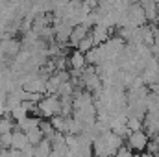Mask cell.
I'll return each mask as SVG.
<instances>
[{"mask_svg":"<svg viewBox=\"0 0 159 157\" xmlns=\"http://www.w3.org/2000/svg\"><path fill=\"white\" fill-rule=\"evenodd\" d=\"M143 9H144V15H146V20L148 24H157L159 22V7L156 2H141Z\"/></svg>","mask_w":159,"mask_h":157,"instance_id":"4","label":"cell"},{"mask_svg":"<svg viewBox=\"0 0 159 157\" xmlns=\"http://www.w3.org/2000/svg\"><path fill=\"white\" fill-rule=\"evenodd\" d=\"M26 146H30V141H28L26 133H22V131H13V142H11V150L22 152Z\"/></svg>","mask_w":159,"mask_h":157,"instance_id":"8","label":"cell"},{"mask_svg":"<svg viewBox=\"0 0 159 157\" xmlns=\"http://www.w3.org/2000/svg\"><path fill=\"white\" fill-rule=\"evenodd\" d=\"M50 155H52V142L44 139L35 146V157H50Z\"/></svg>","mask_w":159,"mask_h":157,"instance_id":"11","label":"cell"},{"mask_svg":"<svg viewBox=\"0 0 159 157\" xmlns=\"http://www.w3.org/2000/svg\"><path fill=\"white\" fill-rule=\"evenodd\" d=\"M89 34H91V32H89V28H87V26H83V24L76 26V28L72 30V35H70V41H69V46L76 50V48L80 46V43L85 39Z\"/></svg>","mask_w":159,"mask_h":157,"instance_id":"5","label":"cell"},{"mask_svg":"<svg viewBox=\"0 0 159 157\" xmlns=\"http://www.w3.org/2000/svg\"><path fill=\"white\" fill-rule=\"evenodd\" d=\"M39 128H41V131H43V135H44V139H46V141H50V142H52V141L56 139L57 131L54 129V126H52V122H50V120H41Z\"/></svg>","mask_w":159,"mask_h":157,"instance_id":"10","label":"cell"},{"mask_svg":"<svg viewBox=\"0 0 159 157\" xmlns=\"http://www.w3.org/2000/svg\"><path fill=\"white\" fill-rule=\"evenodd\" d=\"M26 92H34V94H43V96H46V81L43 78H37L32 79L30 83H26L24 87H22Z\"/></svg>","mask_w":159,"mask_h":157,"instance_id":"6","label":"cell"},{"mask_svg":"<svg viewBox=\"0 0 159 157\" xmlns=\"http://www.w3.org/2000/svg\"><path fill=\"white\" fill-rule=\"evenodd\" d=\"M139 157H154V155H150V154H146V152H144V154H141Z\"/></svg>","mask_w":159,"mask_h":157,"instance_id":"16","label":"cell"},{"mask_svg":"<svg viewBox=\"0 0 159 157\" xmlns=\"http://www.w3.org/2000/svg\"><path fill=\"white\" fill-rule=\"evenodd\" d=\"M11 142H13V133H4V135H0V144H2L4 150H6V148L11 150Z\"/></svg>","mask_w":159,"mask_h":157,"instance_id":"14","label":"cell"},{"mask_svg":"<svg viewBox=\"0 0 159 157\" xmlns=\"http://www.w3.org/2000/svg\"><path fill=\"white\" fill-rule=\"evenodd\" d=\"M37 105H39L41 117H44V118H54L57 115H61V98L57 94L44 96Z\"/></svg>","mask_w":159,"mask_h":157,"instance_id":"1","label":"cell"},{"mask_svg":"<svg viewBox=\"0 0 159 157\" xmlns=\"http://www.w3.org/2000/svg\"><path fill=\"white\" fill-rule=\"evenodd\" d=\"M94 48H96V44H94V41H93V37H91V34H89L85 39L80 43V46L76 48V50L81 52V54H89V52H91V50H94Z\"/></svg>","mask_w":159,"mask_h":157,"instance_id":"12","label":"cell"},{"mask_svg":"<svg viewBox=\"0 0 159 157\" xmlns=\"http://www.w3.org/2000/svg\"><path fill=\"white\" fill-rule=\"evenodd\" d=\"M69 63H70V70H83L87 67V59L85 54H81L78 50H74L72 54H69Z\"/></svg>","mask_w":159,"mask_h":157,"instance_id":"7","label":"cell"},{"mask_svg":"<svg viewBox=\"0 0 159 157\" xmlns=\"http://www.w3.org/2000/svg\"><path fill=\"white\" fill-rule=\"evenodd\" d=\"M50 122H52V126H54V129H56L57 133H61V135H67V133H69V118L67 117L57 115V117L50 118Z\"/></svg>","mask_w":159,"mask_h":157,"instance_id":"9","label":"cell"},{"mask_svg":"<svg viewBox=\"0 0 159 157\" xmlns=\"http://www.w3.org/2000/svg\"><path fill=\"white\" fill-rule=\"evenodd\" d=\"M154 157H159V152H157V154H156V155H154Z\"/></svg>","mask_w":159,"mask_h":157,"instance_id":"17","label":"cell"},{"mask_svg":"<svg viewBox=\"0 0 159 157\" xmlns=\"http://www.w3.org/2000/svg\"><path fill=\"white\" fill-rule=\"evenodd\" d=\"M26 137H28V141H30V144H32V146H37L41 141H44V135H43L41 128H37V129H32V131H28V133H26Z\"/></svg>","mask_w":159,"mask_h":157,"instance_id":"13","label":"cell"},{"mask_svg":"<svg viewBox=\"0 0 159 157\" xmlns=\"http://www.w3.org/2000/svg\"><path fill=\"white\" fill-rule=\"evenodd\" d=\"M115 157H139V155H135L128 146H122L119 152H117V155H115Z\"/></svg>","mask_w":159,"mask_h":157,"instance_id":"15","label":"cell"},{"mask_svg":"<svg viewBox=\"0 0 159 157\" xmlns=\"http://www.w3.org/2000/svg\"><path fill=\"white\" fill-rule=\"evenodd\" d=\"M91 37H93L96 46H102V44H106L107 41L111 39V30L104 28V26H94L91 30Z\"/></svg>","mask_w":159,"mask_h":157,"instance_id":"3","label":"cell"},{"mask_svg":"<svg viewBox=\"0 0 159 157\" xmlns=\"http://www.w3.org/2000/svg\"><path fill=\"white\" fill-rule=\"evenodd\" d=\"M148 144H150V137H148V133L144 129L143 131H131L129 137H128V148L131 152L139 154V155L146 152Z\"/></svg>","mask_w":159,"mask_h":157,"instance_id":"2","label":"cell"}]
</instances>
